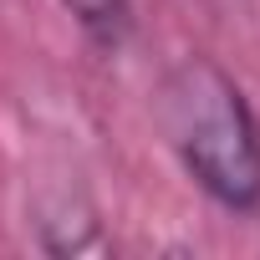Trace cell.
Masks as SVG:
<instances>
[{"instance_id": "obj_1", "label": "cell", "mask_w": 260, "mask_h": 260, "mask_svg": "<svg viewBox=\"0 0 260 260\" xmlns=\"http://www.w3.org/2000/svg\"><path fill=\"white\" fill-rule=\"evenodd\" d=\"M153 122L209 204L260 214V117L219 56L189 51L169 61L153 87Z\"/></svg>"}, {"instance_id": "obj_2", "label": "cell", "mask_w": 260, "mask_h": 260, "mask_svg": "<svg viewBox=\"0 0 260 260\" xmlns=\"http://www.w3.org/2000/svg\"><path fill=\"white\" fill-rule=\"evenodd\" d=\"M61 6L72 11V21L107 51H117L127 41V31H133V6L127 0H61Z\"/></svg>"}]
</instances>
